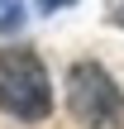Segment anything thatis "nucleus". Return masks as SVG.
<instances>
[{
    "instance_id": "5",
    "label": "nucleus",
    "mask_w": 124,
    "mask_h": 129,
    "mask_svg": "<svg viewBox=\"0 0 124 129\" xmlns=\"http://www.w3.org/2000/svg\"><path fill=\"white\" fill-rule=\"evenodd\" d=\"M38 5H43V10L53 14V10H62V5H72V0H38Z\"/></svg>"
},
{
    "instance_id": "3",
    "label": "nucleus",
    "mask_w": 124,
    "mask_h": 129,
    "mask_svg": "<svg viewBox=\"0 0 124 129\" xmlns=\"http://www.w3.org/2000/svg\"><path fill=\"white\" fill-rule=\"evenodd\" d=\"M24 24V0H0V34H14Z\"/></svg>"
},
{
    "instance_id": "4",
    "label": "nucleus",
    "mask_w": 124,
    "mask_h": 129,
    "mask_svg": "<svg viewBox=\"0 0 124 129\" xmlns=\"http://www.w3.org/2000/svg\"><path fill=\"white\" fill-rule=\"evenodd\" d=\"M105 19L115 29H124V0H105Z\"/></svg>"
},
{
    "instance_id": "1",
    "label": "nucleus",
    "mask_w": 124,
    "mask_h": 129,
    "mask_svg": "<svg viewBox=\"0 0 124 129\" xmlns=\"http://www.w3.org/2000/svg\"><path fill=\"white\" fill-rule=\"evenodd\" d=\"M0 110L14 120H48L53 115V86L29 48H0Z\"/></svg>"
},
{
    "instance_id": "2",
    "label": "nucleus",
    "mask_w": 124,
    "mask_h": 129,
    "mask_svg": "<svg viewBox=\"0 0 124 129\" xmlns=\"http://www.w3.org/2000/svg\"><path fill=\"white\" fill-rule=\"evenodd\" d=\"M67 110L81 129H124V91L100 62H76L67 72Z\"/></svg>"
}]
</instances>
